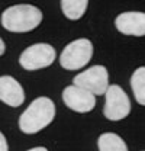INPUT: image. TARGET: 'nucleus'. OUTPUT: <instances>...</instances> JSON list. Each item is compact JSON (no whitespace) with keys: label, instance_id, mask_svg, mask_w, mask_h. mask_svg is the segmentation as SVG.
I'll use <instances>...</instances> for the list:
<instances>
[{"label":"nucleus","instance_id":"obj_1","mask_svg":"<svg viewBox=\"0 0 145 151\" xmlns=\"http://www.w3.org/2000/svg\"><path fill=\"white\" fill-rule=\"evenodd\" d=\"M55 112V103L50 97H36L20 115L19 129L28 135L38 134L54 121Z\"/></svg>","mask_w":145,"mask_h":151},{"label":"nucleus","instance_id":"obj_3","mask_svg":"<svg viewBox=\"0 0 145 151\" xmlns=\"http://www.w3.org/2000/svg\"><path fill=\"white\" fill-rule=\"evenodd\" d=\"M94 52L93 44L87 38H78L65 45L62 52L60 54V64L64 70L74 71L81 70L90 63Z\"/></svg>","mask_w":145,"mask_h":151},{"label":"nucleus","instance_id":"obj_9","mask_svg":"<svg viewBox=\"0 0 145 151\" xmlns=\"http://www.w3.org/2000/svg\"><path fill=\"white\" fill-rule=\"evenodd\" d=\"M0 102L10 108H19L25 102V90L12 76H0Z\"/></svg>","mask_w":145,"mask_h":151},{"label":"nucleus","instance_id":"obj_12","mask_svg":"<svg viewBox=\"0 0 145 151\" xmlns=\"http://www.w3.org/2000/svg\"><path fill=\"white\" fill-rule=\"evenodd\" d=\"M131 87L135 100L145 106V67H138L131 76Z\"/></svg>","mask_w":145,"mask_h":151},{"label":"nucleus","instance_id":"obj_4","mask_svg":"<svg viewBox=\"0 0 145 151\" xmlns=\"http://www.w3.org/2000/svg\"><path fill=\"white\" fill-rule=\"evenodd\" d=\"M57 58V51L52 45L39 42L28 47L19 57V64L26 71H36L50 67Z\"/></svg>","mask_w":145,"mask_h":151},{"label":"nucleus","instance_id":"obj_15","mask_svg":"<svg viewBox=\"0 0 145 151\" xmlns=\"http://www.w3.org/2000/svg\"><path fill=\"white\" fill-rule=\"evenodd\" d=\"M26 151H48L45 147H35V148H31V150H26Z\"/></svg>","mask_w":145,"mask_h":151},{"label":"nucleus","instance_id":"obj_13","mask_svg":"<svg viewBox=\"0 0 145 151\" xmlns=\"http://www.w3.org/2000/svg\"><path fill=\"white\" fill-rule=\"evenodd\" d=\"M0 151H9V145H7L6 137L1 134V131H0Z\"/></svg>","mask_w":145,"mask_h":151},{"label":"nucleus","instance_id":"obj_5","mask_svg":"<svg viewBox=\"0 0 145 151\" xmlns=\"http://www.w3.org/2000/svg\"><path fill=\"white\" fill-rule=\"evenodd\" d=\"M129 113H131V100L126 92L119 84H109L105 93V106H103L105 118L112 122H118L125 119Z\"/></svg>","mask_w":145,"mask_h":151},{"label":"nucleus","instance_id":"obj_7","mask_svg":"<svg viewBox=\"0 0 145 151\" xmlns=\"http://www.w3.org/2000/svg\"><path fill=\"white\" fill-rule=\"evenodd\" d=\"M62 100L65 106L75 113H89L96 106V96L75 84L67 86L62 90Z\"/></svg>","mask_w":145,"mask_h":151},{"label":"nucleus","instance_id":"obj_10","mask_svg":"<svg viewBox=\"0 0 145 151\" xmlns=\"http://www.w3.org/2000/svg\"><path fill=\"white\" fill-rule=\"evenodd\" d=\"M99 151H129L125 141L115 132H105L97 139Z\"/></svg>","mask_w":145,"mask_h":151},{"label":"nucleus","instance_id":"obj_6","mask_svg":"<svg viewBox=\"0 0 145 151\" xmlns=\"http://www.w3.org/2000/svg\"><path fill=\"white\" fill-rule=\"evenodd\" d=\"M72 84L89 90L94 96H103L109 87V73L105 65H93L78 73L74 77Z\"/></svg>","mask_w":145,"mask_h":151},{"label":"nucleus","instance_id":"obj_2","mask_svg":"<svg viewBox=\"0 0 145 151\" xmlns=\"http://www.w3.org/2000/svg\"><path fill=\"white\" fill-rule=\"evenodd\" d=\"M1 26L15 34L31 32L42 22V12L32 4H15L1 13Z\"/></svg>","mask_w":145,"mask_h":151},{"label":"nucleus","instance_id":"obj_8","mask_svg":"<svg viewBox=\"0 0 145 151\" xmlns=\"http://www.w3.org/2000/svg\"><path fill=\"white\" fill-rule=\"evenodd\" d=\"M116 29L129 37H145V13L144 12H123L115 19Z\"/></svg>","mask_w":145,"mask_h":151},{"label":"nucleus","instance_id":"obj_14","mask_svg":"<svg viewBox=\"0 0 145 151\" xmlns=\"http://www.w3.org/2000/svg\"><path fill=\"white\" fill-rule=\"evenodd\" d=\"M4 51H6V45H4V42H3V39L0 38V57L4 54Z\"/></svg>","mask_w":145,"mask_h":151},{"label":"nucleus","instance_id":"obj_11","mask_svg":"<svg viewBox=\"0 0 145 151\" xmlns=\"http://www.w3.org/2000/svg\"><path fill=\"white\" fill-rule=\"evenodd\" d=\"M89 0H61V10L70 20H78L87 10Z\"/></svg>","mask_w":145,"mask_h":151}]
</instances>
